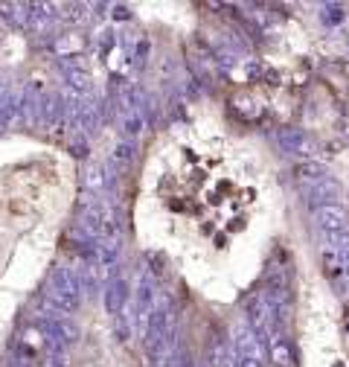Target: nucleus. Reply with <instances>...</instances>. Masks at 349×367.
<instances>
[{
	"mask_svg": "<svg viewBox=\"0 0 349 367\" xmlns=\"http://www.w3.org/2000/svg\"><path fill=\"white\" fill-rule=\"evenodd\" d=\"M321 219H323V225L332 228V230H346V222H349V216H346L340 207H326V210H321Z\"/></svg>",
	"mask_w": 349,
	"mask_h": 367,
	"instance_id": "obj_1",
	"label": "nucleus"
}]
</instances>
